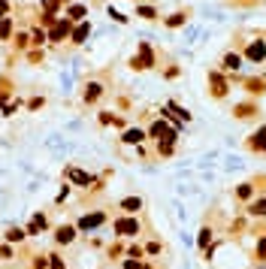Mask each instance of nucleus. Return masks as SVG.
Wrapping results in <instances>:
<instances>
[{
  "label": "nucleus",
  "mask_w": 266,
  "mask_h": 269,
  "mask_svg": "<svg viewBox=\"0 0 266 269\" xmlns=\"http://www.w3.org/2000/svg\"><path fill=\"white\" fill-rule=\"evenodd\" d=\"M248 145H251V148H257V151H266V124L254 133V139H251Z\"/></svg>",
  "instance_id": "14"
},
{
  "label": "nucleus",
  "mask_w": 266,
  "mask_h": 269,
  "mask_svg": "<svg viewBox=\"0 0 266 269\" xmlns=\"http://www.w3.org/2000/svg\"><path fill=\"white\" fill-rule=\"evenodd\" d=\"M9 34H12V15L0 18V39H9Z\"/></svg>",
  "instance_id": "20"
},
{
  "label": "nucleus",
  "mask_w": 266,
  "mask_h": 269,
  "mask_svg": "<svg viewBox=\"0 0 266 269\" xmlns=\"http://www.w3.org/2000/svg\"><path fill=\"white\" fill-rule=\"evenodd\" d=\"M88 34H91V25H88V21H79V25L73 28V34H70V42H76V46H82V42L88 39Z\"/></svg>",
  "instance_id": "8"
},
{
  "label": "nucleus",
  "mask_w": 266,
  "mask_h": 269,
  "mask_svg": "<svg viewBox=\"0 0 266 269\" xmlns=\"http://www.w3.org/2000/svg\"><path fill=\"white\" fill-rule=\"evenodd\" d=\"M145 136H148V133H145V130H139V127H127L124 136H121V142H124V145H139Z\"/></svg>",
  "instance_id": "11"
},
{
  "label": "nucleus",
  "mask_w": 266,
  "mask_h": 269,
  "mask_svg": "<svg viewBox=\"0 0 266 269\" xmlns=\"http://www.w3.org/2000/svg\"><path fill=\"white\" fill-rule=\"evenodd\" d=\"M6 239H9V242H18V239H21V230H9Z\"/></svg>",
  "instance_id": "29"
},
{
  "label": "nucleus",
  "mask_w": 266,
  "mask_h": 269,
  "mask_svg": "<svg viewBox=\"0 0 266 269\" xmlns=\"http://www.w3.org/2000/svg\"><path fill=\"white\" fill-rule=\"evenodd\" d=\"M39 58H42V52H39V49H33L31 55H28V61H31V64H36V61H39Z\"/></svg>",
  "instance_id": "28"
},
{
  "label": "nucleus",
  "mask_w": 266,
  "mask_h": 269,
  "mask_svg": "<svg viewBox=\"0 0 266 269\" xmlns=\"http://www.w3.org/2000/svg\"><path fill=\"white\" fill-rule=\"evenodd\" d=\"M58 242H73V227H61V230H58Z\"/></svg>",
  "instance_id": "23"
},
{
  "label": "nucleus",
  "mask_w": 266,
  "mask_h": 269,
  "mask_svg": "<svg viewBox=\"0 0 266 269\" xmlns=\"http://www.w3.org/2000/svg\"><path fill=\"white\" fill-rule=\"evenodd\" d=\"M185 21H188V15H185V12H172V15L166 18V28H182Z\"/></svg>",
  "instance_id": "19"
},
{
  "label": "nucleus",
  "mask_w": 266,
  "mask_h": 269,
  "mask_svg": "<svg viewBox=\"0 0 266 269\" xmlns=\"http://www.w3.org/2000/svg\"><path fill=\"white\" fill-rule=\"evenodd\" d=\"M245 88H248L251 94H263V91H266V79H248V82H245Z\"/></svg>",
  "instance_id": "17"
},
{
  "label": "nucleus",
  "mask_w": 266,
  "mask_h": 269,
  "mask_svg": "<svg viewBox=\"0 0 266 269\" xmlns=\"http://www.w3.org/2000/svg\"><path fill=\"white\" fill-rule=\"evenodd\" d=\"M209 236H212V230H203V233H199V245H203V248H206V242H209Z\"/></svg>",
  "instance_id": "31"
},
{
  "label": "nucleus",
  "mask_w": 266,
  "mask_h": 269,
  "mask_svg": "<svg viewBox=\"0 0 266 269\" xmlns=\"http://www.w3.org/2000/svg\"><path fill=\"white\" fill-rule=\"evenodd\" d=\"M121 209H124V212H139V209H142V200H139V197H127V200L121 203Z\"/></svg>",
  "instance_id": "18"
},
{
  "label": "nucleus",
  "mask_w": 266,
  "mask_h": 269,
  "mask_svg": "<svg viewBox=\"0 0 266 269\" xmlns=\"http://www.w3.org/2000/svg\"><path fill=\"white\" fill-rule=\"evenodd\" d=\"M9 9H12V3H9V0H0V18H6Z\"/></svg>",
  "instance_id": "26"
},
{
  "label": "nucleus",
  "mask_w": 266,
  "mask_h": 269,
  "mask_svg": "<svg viewBox=\"0 0 266 269\" xmlns=\"http://www.w3.org/2000/svg\"><path fill=\"white\" fill-rule=\"evenodd\" d=\"M0 103H3V94H0Z\"/></svg>",
  "instance_id": "33"
},
{
  "label": "nucleus",
  "mask_w": 266,
  "mask_h": 269,
  "mask_svg": "<svg viewBox=\"0 0 266 269\" xmlns=\"http://www.w3.org/2000/svg\"><path fill=\"white\" fill-rule=\"evenodd\" d=\"M70 34H73V21L70 18H58L52 25V31H49V42H64V39H70Z\"/></svg>",
  "instance_id": "4"
},
{
  "label": "nucleus",
  "mask_w": 266,
  "mask_h": 269,
  "mask_svg": "<svg viewBox=\"0 0 266 269\" xmlns=\"http://www.w3.org/2000/svg\"><path fill=\"white\" fill-rule=\"evenodd\" d=\"M115 230L121 236H136L139 233V224H136L133 218H121V221H115Z\"/></svg>",
  "instance_id": "9"
},
{
  "label": "nucleus",
  "mask_w": 266,
  "mask_h": 269,
  "mask_svg": "<svg viewBox=\"0 0 266 269\" xmlns=\"http://www.w3.org/2000/svg\"><path fill=\"white\" fill-rule=\"evenodd\" d=\"M15 109H18V103H6V106H3V115H12Z\"/></svg>",
  "instance_id": "30"
},
{
  "label": "nucleus",
  "mask_w": 266,
  "mask_h": 269,
  "mask_svg": "<svg viewBox=\"0 0 266 269\" xmlns=\"http://www.w3.org/2000/svg\"><path fill=\"white\" fill-rule=\"evenodd\" d=\"M245 61H251V64H263L266 61V39L254 36V39L245 46Z\"/></svg>",
  "instance_id": "1"
},
{
  "label": "nucleus",
  "mask_w": 266,
  "mask_h": 269,
  "mask_svg": "<svg viewBox=\"0 0 266 269\" xmlns=\"http://www.w3.org/2000/svg\"><path fill=\"white\" fill-rule=\"evenodd\" d=\"M251 215L263 218V215H266V200H254V203H251Z\"/></svg>",
  "instance_id": "22"
},
{
  "label": "nucleus",
  "mask_w": 266,
  "mask_h": 269,
  "mask_svg": "<svg viewBox=\"0 0 266 269\" xmlns=\"http://www.w3.org/2000/svg\"><path fill=\"white\" fill-rule=\"evenodd\" d=\"M66 175H70V178H73L76 185H82V188H85V185L91 182V175H88V172H82V169H66Z\"/></svg>",
  "instance_id": "16"
},
{
  "label": "nucleus",
  "mask_w": 266,
  "mask_h": 269,
  "mask_svg": "<svg viewBox=\"0 0 266 269\" xmlns=\"http://www.w3.org/2000/svg\"><path fill=\"white\" fill-rule=\"evenodd\" d=\"M209 85H212V97H224L227 88H230V82L224 79L221 70H212V73H209Z\"/></svg>",
  "instance_id": "5"
},
{
  "label": "nucleus",
  "mask_w": 266,
  "mask_h": 269,
  "mask_svg": "<svg viewBox=\"0 0 266 269\" xmlns=\"http://www.w3.org/2000/svg\"><path fill=\"white\" fill-rule=\"evenodd\" d=\"M136 15H139V18L154 21V18H158V9H154V6H148V3H142V6H136Z\"/></svg>",
  "instance_id": "15"
},
{
  "label": "nucleus",
  "mask_w": 266,
  "mask_h": 269,
  "mask_svg": "<svg viewBox=\"0 0 266 269\" xmlns=\"http://www.w3.org/2000/svg\"><path fill=\"white\" fill-rule=\"evenodd\" d=\"M46 42H49V31H46V28H31V46L39 49V46H46Z\"/></svg>",
  "instance_id": "13"
},
{
  "label": "nucleus",
  "mask_w": 266,
  "mask_h": 269,
  "mask_svg": "<svg viewBox=\"0 0 266 269\" xmlns=\"http://www.w3.org/2000/svg\"><path fill=\"white\" fill-rule=\"evenodd\" d=\"M100 97H103V85H100V82H88L85 91H82V100L85 103H97Z\"/></svg>",
  "instance_id": "7"
},
{
  "label": "nucleus",
  "mask_w": 266,
  "mask_h": 269,
  "mask_svg": "<svg viewBox=\"0 0 266 269\" xmlns=\"http://www.w3.org/2000/svg\"><path fill=\"white\" fill-rule=\"evenodd\" d=\"M85 15H88V6H85V3H73V6L66 9V18H70L73 25H79V21H85Z\"/></svg>",
  "instance_id": "10"
},
{
  "label": "nucleus",
  "mask_w": 266,
  "mask_h": 269,
  "mask_svg": "<svg viewBox=\"0 0 266 269\" xmlns=\"http://www.w3.org/2000/svg\"><path fill=\"white\" fill-rule=\"evenodd\" d=\"M148 136L154 139V142H161V139H179V127H169L166 121H154L151 127H148Z\"/></svg>",
  "instance_id": "3"
},
{
  "label": "nucleus",
  "mask_w": 266,
  "mask_h": 269,
  "mask_svg": "<svg viewBox=\"0 0 266 269\" xmlns=\"http://www.w3.org/2000/svg\"><path fill=\"white\" fill-rule=\"evenodd\" d=\"M103 221H106V215H103V212H97V215L82 218V221H79V227H82V230H94V227H97V224H103Z\"/></svg>",
  "instance_id": "12"
},
{
  "label": "nucleus",
  "mask_w": 266,
  "mask_h": 269,
  "mask_svg": "<svg viewBox=\"0 0 266 269\" xmlns=\"http://www.w3.org/2000/svg\"><path fill=\"white\" fill-rule=\"evenodd\" d=\"M239 67H242V55H239V52H227V55L221 58V70H224V73H236Z\"/></svg>",
  "instance_id": "6"
},
{
  "label": "nucleus",
  "mask_w": 266,
  "mask_h": 269,
  "mask_svg": "<svg viewBox=\"0 0 266 269\" xmlns=\"http://www.w3.org/2000/svg\"><path fill=\"white\" fill-rule=\"evenodd\" d=\"M251 191H254L251 185H242V188H239V197H242V200H248V197H251Z\"/></svg>",
  "instance_id": "27"
},
{
  "label": "nucleus",
  "mask_w": 266,
  "mask_h": 269,
  "mask_svg": "<svg viewBox=\"0 0 266 269\" xmlns=\"http://www.w3.org/2000/svg\"><path fill=\"white\" fill-rule=\"evenodd\" d=\"M124 269H142V266H139L136 260H127V263H124Z\"/></svg>",
  "instance_id": "32"
},
{
  "label": "nucleus",
  "mask_w": 266,
  "mask_h": 269,
  "mask_svg": "<svg viewBox=\"0 0 266 269\" xmlns=\"http://www.w3.org/2000/svg\"><path fill=\"white\" fill-rule=\"evenodd\" d=\"M158 64V58H154V52H151V46L148 42H139V58H130V67L133 70H148Z\"/></svg>",
  "instance_id": "2"
},
{
  "label": "nucleus",
  "mask_w": 266,
  "mask_h": 269,
  "mask_svg": "<svg viewBox=\"0 0 266 269\" xmlns=\"http://www.w3.org/2000/svg\"><path fill=\"white\" fill-rule=\"evenodd\" d=\"M15 46H18V49H28V46H31V34H15Z\"/></svg>",
  "instance_id": "24"
},
{
  "label": "nucleus",
  "mask_w": 266,
  "mask_h": 269,
  "mask_svg": "<svg viewBox=\"0 0 266 269\" xmlns=\"http://www.w3.org/2000/svg\"><path fill=\"white\" fill-rule=\"evenodd\" d=\"M236 115H239V118H248V115H257V106H251V103H242V106L236 109Z\"/></svg>",
  "instance_id": "21"
},
{
  "label": "nucleus",
  "mask_w": 266,
  "mask_h": 269,
  "mask_svg": "<svg viewBox=\"0 0 266 269\" xmlns=\"http://www.w3.org/2000/svg\"><path fill=\"white\" fill-rule=\"evenodd\" d=\"M109 15H112L118 25H124V21H127V15H124V12H118V9H112V6H109Z\"/></svg>",
  "instance_id": "25"
}]
</instances>
